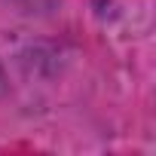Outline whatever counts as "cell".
I'll return each mask as SVG.
<instances>
[{"label":"cell","instance_id":"obj_1","mask_svg":"<svg viewBox=\"0 0 156 156\" xmlns=\"http://www.w3.org/2000/svg\"><path fill=\"white\" fill-rule=\"evenodd\" d=\"M6 92V70H3V64H0V95Z\"/></svg>","mask_w":156,"mask_h":156}]
</instances>
